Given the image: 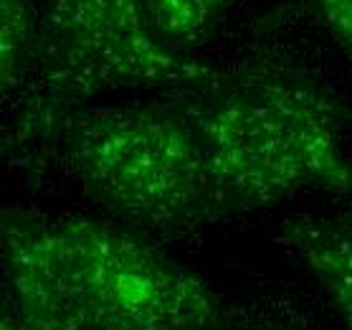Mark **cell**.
<instances>
[{"mask_svg": "<svg viewBox=\"0 0 352 330\" xmlns=\"http://www.w3.org/2000/svg\"><path fill=\"white\" fill-rule=\"evenodd\" d=\"M0 330H228L208 282L120 221L0 211Z\"/></svg>", "mask_w": 352, "mask_h": 330, "instance_id": "1", "label": "cell"}, {"mask_svg": "<svg viewBox=\"0 0 352 330\" xmlns=\"http://www.w3.org/2000/svg\"><path fill=\"white\" fill-rule=\"evenodd\" d=\"M218 221L302 194L352 196L332 99L284 72H221L183 89Z\"/></svg>", "mask_w": 352, "mask_h": 330, "instance_id": "2", "label": "cell"}, {"mask_svg": "<svg viewBox=\"0 0 352 330\" xmlns=\"http://www.w3.org/2000/svg\"><path fill=\"white\" fill-rule=\"evenodd\" d=\"M46 147L87 198L144 236L170 239L218 221L183 89L155 102L76 107Z\"/></svg>", "mask_w": 352, "mask_h": 330, "instance_id": "3", "label": "cell"}, {"mask_svg": "<svg viewBox=\"0 0 352 330\" xmlns=\"http://www.w3.org/2000/svg\"><path fill=\"white\" fill-rule=\"evenodd\" d=\"M38 51L10 117V150L46 147L66 114L117 89H180L218 69L177 54L155 33L144 0H36Z\"/></svg>", "mask_w": 352, "mask_h": 330, "instance_id": "4", "label": "cell"}, {"mask_svg": "<svg viewBox=\"0 0 352 330\" xmlns=\"http://www.w3.org/2000/svg\"><path fill=\"white\" fill-rule=\"evenodd\" d=\"M284 242L320 282L344 328L352 330V209L327 218L289 221Z\"/></svg>", "mask_w": 352, "mask_h": 330, "instance_id": "5", "label": "cell"}, {"mask_svg": "<svg viewBox=\"0 0 352 330\" xmlns=\"http://www.w3.org/2000/svg\"><path fill=\"white\" fill-rule=\"evenodd\" d=\"M38 51L36 0H0V79L3 102L23 92Z\"/></svg>", "mask_w": 352, "mask_h": 330, "instance_id": "6", "label": "cell"}, {"mask_svg": "<svg viewBox=\"0 0 352 330\" xmlns=\"http://www.w3.org/2000/svg\"><path fill=\"white\" fill-rule=\"evenodd\" d=\"M231 6L233 0H144L155 33L185 56L208 39Z\"/></svg>", "mask_w": 352, "mask_h": 330, "instance_id": "7", "label": "cell"}, {"mask_svg": "<svg viewBox=\"0 0 352 330\" xmlns=\"http://www.w3.org/2000/svg\"><path fill=\"white\" fill-rule=\"evenodd\" d=\"M312 6L352 61V0H312Z\"/></svg>", "mask_w": 352, "mask_h": 330, "instance_id": "8", "label": "cell"}]
</instances>
